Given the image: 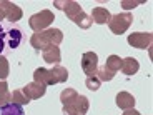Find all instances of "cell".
I'll return each mask as SVG.
<instances>
[{
    "mask_svg": "<svg viewBox=\"0 0 153 115\" xmlns=\"http://www.w3.org/2000/svg\"><path fill=\"white\" fill-rule=\"evenodd\" d=\"M117 105L122 110H130V108L135 107V97L128 92H120L117 95Z\"/></svg>",
    "mask_w": 153,
    "mask_h": 115,
    "instance_id": "5bb4252c",
    "label": "cell"
},
{
    "mask_svg": "<svg viewBox=\"0 0 153 115\" xmlns=\"http://www.w3.org/2000/svg\"><path fill=\"white\" fill-rule=\"evenodd\" d=\"M22 92L25 93V97H27L28 100H37V99H40V97L45 95L47 87L37 84V82H32V84H27L22 88Z\"/></svg>",
    "mask_w": 153,
    "mask_h": 115,
    "instance_id": "9c48e42d",
    "label": "cell"
},
{
    "mask_svg": "<svg viewBox=\"0 0 153 115\" xmlns=\"http://www.w3.org/2000/svg\"><path fill=\"white\" fill-rule=\"evenodd\" d=\"M0 8H2L5 19H7L8 22H19L23 15L22 8H20L19 5L12 4V2H7V0H2V2H0Z\"/></svg>",
    "mask_w": 153,
    "mask_h": 115,
    "instance_id": "ba28073f",
    "label": "cell"
},
{
    "mask_svg": "<svg viewBox=\"0 0 153 115\" xmlns=\"http://www.w3.org/2000/svg\"><path fill=\"white\" fill-rule=\"evenodd\" d=\"M85 85H87V88L88 90H98L100 88V85H102V82L98 80V77L97 75H92V77H87V80H85Z\"/></svg>",
    "mask_w": 153,
    "mask_h": 115,
    "instance_id": "44dd1931",
    "label": "cell"
},
{
    "mask_svg": "<svg viewBox=\"0 0 153 115\" xmlns=\"http://www.w3.org/2000/svg\"><path fill=\"white\" fill-rule=\"evenodd\" d=\"M122 115H142V114H140V112H137L135 108H130V110H125Z\"/></svg>",
    "mask_w": 153,
    "mask_h": 115,
    "instance_id": "603a6c76",
    "label": "cell"
},
{
    "mask_svg": "<svg viewBox=\"0 0 153 115\" xmlns=\"http://www.w3.org/2000/svg\"><path fill=\"white\" fill-rule=\"evenodd\" d=\"M20 40H22V32L19 28H10L8 30V45H10V49H17Z\"/></svg>",
    "mask_w": 153,
    "mask_h": 115,
    "instance_id": "d6986e66",
    "label": "cell"
},
{
    "mask_svg": "<svg viewBox=\"0 0 153 115\" xmlns=\"http://www.w3.org/2000/svg\"><path fill=\"white\" fill-rule=\"evenodd\" d=\"M33 82H37V84L43 85V87L55 85L53 77H52L50 70H48V69H43V67H40V69H37V70L33 72Z\"/></svg>",
    "mask_w": 153,
    "mask_h": 115,
    "instance_id": "8fae6325",
    "label": "cell"
},
{
    "mask_svg": "<svg viewBox=\"0 0 153 115\" xmlns=\"http://www.w3.org/2000/svg\"><path fill=\"white\" fill-rule=\"evenodd\" d=\"M10 104V90L5 80H0V107Z\"/></svg>",
    "mask_w": 153,
    "mask_h": 115,
    "instance_id": "e0dca14e",
    "label": "cell"
},
{
    "mask_svg": "<svg viewBox=\"0 0 153 115\" xmlns=\"http://www.w3.org/2000/svg\"><path fill=\"white\" fill-rule=\"evenodd\" d=\"M4 45H5V32H4V28L0 27V52L4 50Z\"/></svg>",
    "mask_w": 153,
    "mask_h": 115,
    "instance_id": "7402d4cb",
    "label": "cell"
},
{
    "mask_svg": "<svg viewBox=\"0 0 153 115\" xmlns=\"http://www.w3.org/2000/svg\"><path fill=\"white\" fill-rule=\"evenodd\" d=\"M10 73V67H8V60L4 57V55H0V80H5Z\"/></svg>",
    "mask_w": 153,
    "mask_h": 115,
    "instance_id": "ffe728a7",
    "label": "cell"
},
{
    "mask_svg": "<svg viewBox=\"0 0 153 115\" xmlns=\"http://www.w3.org/2000/svg\"><path fill=\"white\" fill-rule=\"evenodd\" d=\"M60 102L63 105V115H85L90 108V102L85 95H80L75 88H65L60 93Z\"/></svg>",
    "mask_w": 153,
    "mask_h": 115,
    "instance_id": "6da1fadb",
    "label": "cell"
},
{
    "mask_svg": "<svg viewBox=\"0 0 153 115\" xmlns=\"http://www.w3.org/2000/svg\"><path fill=\"white\" fill-rule=\"evenodd\" d=\"M50 73L53 77L55 84H62V82L68 80V70L62 65H53V69H50Z\"/></svg>",
    "mask_w": 153,
    "mask_h": 115,
    "instance_id": "9a60e30c",
    "label": "cell"
},
{
    "mask_svg": "<svg viewBox=\"0 0 153 115\" xmlns=\"http://www.w3.org/2000/svg\"><path fill=\"white\" fill-rule=\"evenodd\" d=\"M0 115H25V114H23V108L20 105L8 104V105L0 107Z\"/></svg>",
    "mask_w": 153,
    "mask_h": 115,
    "instance_id": "ac0fdd59",
    "label": "cell"
},
{
    "mask_svg": "<svg viewBox=\"0 0 153 115\" xmlns=\"http://www.w3.org/2000/svg\"><path fill=\"white\" fill-rule=\"evenodd\" d=\"M53 7L60 8V10L63 12L72 22H75V25H78L80 28H90L92 27V19L82 10L80 4H76L73 0H67V2L57 0V2H53Z\"/></svg>",
    "mask_w": 153,
    "mask_h": 115,
    "instance_id": "7a4b0ae2",
    "label": "cell"
},
{
    "mask_svg": "<svg viewBox=\"0 0 153 115\" xmlns=\"http://www.w3.org/2000/svg\"><path fill=\"white\" fill-rule=\"evenodd\" d=\"M131 23H133V13L131 12H123V13H117V15L111 17L110 22H108V27L115 35H122L130 28Z\"/></svg>",
    "mask_w": 153,
    "mask_h": 115,
    "instance_id": "277c9868",
    "label": "cell"
},
{
    "mask_svg": "<svg viewBox=\"0 0 153 115\" xmlns=\"http://www.w3.org/2000/svg\"><path fill=\"white\" fill-rule=\"evenodd\" d=\"M138 69H140V63H138L137 58L133 57H126V58H122V67H120V70H122L125 75H135V73L138 72Z\"/></svg>",
    "mask_w": 153,
    "mask_h": 115,
    "instance_id": "4fadbf2b",
    "label": "cell"
},
{
    "mask_svg": "<svg viewBox=\"0 0 153 115\" xmlns=\"http://www.w3.org/2000/svg\"><path fill=\"white\" fill-rule=\"evenodd\" d=\"M82 70L85 72L87 77L97 75V70H98V55L95 52H85L82 55Z\"/></svg>",
    "mask_w": 153,
    "mask_h": 115,
    "instance_id": "8992f818",
    "label": "cell"
},
{
    "mask_svg": "<svg viewBox=\"0 0 153 115\" xmlns=\"http://www.w3.org/2000/svg\"><path fill=\"white\" fill-rule=\"evenodd\" d=\"M53 20H55L53 12L52 10H42V12H38V13H35V15L30 17L28 25H30V28L35 32V34H38V32L47 30V28L52 25Z\"/></svg>",
    "mask_w": 153,
    "mask_h": 115,
    "instance_id": "5b68a950",
    "label": "cell"
},
{
    "mask_svg": "<svg viewBox=\"0 0 153 115\" xmlns=\"http://www.w3.org/2000/svg\"><path fill=\"white\" fill-rule=\"evenodd\" d=\"M62 40H63V34H62L60 28H47L43 32H38V34H33L30 38V43L35 50H45L47 47L52 45H60Z\"/></svg>",
    "mask_w": 153,
    "mask_h": 115,
    "instance_id": "3957f363",
    "label": "cell"
},
{
    "mask_svg": "<svg viewBox=\"0 0 153 115\" xmlns=\"http://www.w3.org/2000/svg\"><path fill=\"white\" fill-rule=\"evenodd\" d=\"M5 19V15H4V12H2V8H0V22Z\"/></svg>",
    "mask_w": 153,
    "mask_h": 115,
    "instance_id": "cb8c5ba5",
    "label": "cell"
},
{
    "mask_svg": "<svg viewBox=\"0 0 153 115\" xmlns=\"http://www.w3.org/2000/svg\"><path fill=\"white\" fill-rule=\"evenodd\" d=\"M42 57L47 63H52V65H60V60H62V52L57 45H52V47H47L45 50H42Z\"/></svg>",
    "mask_w": 153,
    "mask_h": 115,
    "instance_id": "30bf717a",
    "label": "cell"
},
{
    "mask_svg": "<svg viewBox=\"0 0 153 115\" xmlns=\"http://www.w3.org/2000/svg\"><path fill=\"white\" fill-rule=\"evenodd\" d=\"M92 22H95V23H98V25H105V23H108L110 22V19H111V13L108 12V8H105V7H95L92 10Z\"/></svg>",
    "mask_w": 153,
    "mask_h": 115,
    "instance_id": "7c38bea8",
    "label": "cell"
},
{
    "mask_svg": "<svg viewBox=\"0 0 153 115\" xmlns=\"http://www.w3.org/2000/svg\"><path fill=\"white\" fill-rule=\"evenodd\" d=\"M153 35L150 32H133L128 35V43L133 49H148L152 45Z\"/></svg>",
    "mask_w": 153,
    "mask_h": 115,
    "instance_id": "52a82bcc",
    "label": "cell"
},
{
    "mask_svg": "<svg viewBox=\"0 0 153 115\" xmlns=\"http://www.w3.org/2000/svg\"><path fill=\"white\" fill-rule=\"evenodd\" d=\"M10 104H15V105L23 107V105H28V104H30V100L25 97V93H23L22 88H20V90H13V92L10 93Z\"/></svg>",
    "mask_w": 153,
    "mask_h": 115,
    "instance_id": "2e32d148",
    "label": "cell"
}]
</instances>
